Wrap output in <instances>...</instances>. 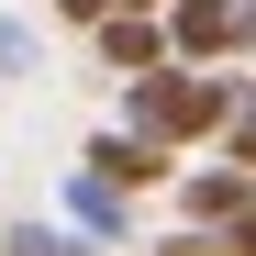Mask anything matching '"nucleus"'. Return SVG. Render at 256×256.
I'll list each match as a JSON object with an SVG mask.
<instances>
[{
	"label": "nucleus",
	"instance_id": "obj_1",
	"mask_svg": "<svg viewBox=\"0 0 256 256\" xmlns=\"http://www.w3.org/2000/svg\"><path fill=\"white\" fill-rule=\"evenodd\" d=\"M245 100L223 90V78H200V67H156L145 90H134V134L145 145H190V134H212V122H234Z\"/></svg>",
	"mask_w": 256,
	"mask_h": 256
},
{
	"label": "nucleus",
	"instance_id": "obj_2",
	"mask_svg": "<svg viewBox=\"0 0 256 256\" xmlns=\"http://www.w3.org/2000/svg\"><path fill=\"white\" fill-rule=\"evenodd\" d=\"M234 45H256V12H234V0H178V12H167V56L178 67L234 56Z\"/></svg>",
	"mask_w": 256,
	"mask_h": 256
},
{
	"label": "nucleus",
	"instance_id": "obj_3",
	"mask_svg": "<svg viewBox=\"0 0 256 256\" xmlns=\"http://www.w3.org/2000/svg\"><path fill=\"white\" fill-rule=\"evenodd\" d=\"M78 167H90V178H112V190H156L178 156H167V145H145V134H100V145L78 156Z\"/></svg>",
	"mask_w": 256,
	"mask_h": 256
},
{
	"label": "nucleus",
	"instance_id": "obj_4",
	"mask_svg": "<svg viewBox=\"0 0 256 256\" xmlns=\"http://www.w3.org/2000/svg\"><path fill=\"white\" fill-rule=\"evenodd\" d=\"M178 200L200 212V223H223V234H234V223H245V212H256V178H245V167H200V178H190Z\"/></svg>",
	"mask_w": 256,
	"mask_h": 256
},
{
	"label": "nucleus",
	"instance_id": "obj_5",
	"mask_svg": "<svg viewBox=\"0 0 256 256\" xmlns=\"http://www.w3.org/2000/svg\"><path fill=\"white\" fill-rule=\"evenodd\" d=\"M100 56L112 67H167V22H100Z\"/></svg>",
	"mask_w": 256,
	"mask_h": 256
},
{
	"label": "nucleus",
	"instance_id": "obj_6",
	"mask_svg": "<svg viewBox=\"0 0 256 256\" xmlns=\"http://www.w3.org/2000/svg\"><path fill=\"white\" fill-rule=\"evenodd\" d=\"M67 212H78V223H90V234H112V223H122V190H112V178H90V167H78V178H67Z\"/></svg>",
	"mask_w": 256,
	"mask_h": 256
},
{
	"label": "nucleus",
	"instance_id": "obj_7",
	"mask_svg": "<svg viewBox=\"0 0 256 256\" xmlns=\"http://www.w3.org/2000/svg\"><path fill=\"white\" fill-rule=\"evenodd\" d=\"M0 256H90V245H67V234H45V223H12Z\"/></svg>",
	"mask_w": 256,
	"mask_h": 256
},
{
	"label": "nucleus",
	"instance_id": "obj_8",
	"mask_svg": "<svg viewBox=\"0 0 256 256\" xmlns=\"http://www.w3.org/2000/svg\"><path fill=\"white\" fill-rule=\"evenodd\" d=\"M223 167H245V178H256V100H245V112L223 122Z\"/></svg>",
	"mask_w": 256,
	"mask_h": 256
},
{
	"label": "nucleus",
	"instance_id": "obj_9",
	"mask_svg": "<svg viewBox=\"0 0 256 256\" xmlns=\"http://www.w3.org/2000/svg\"><path fill=\"white\" fill-rule=\"evenodd\" d=\"M0 78H34V34L22 22H0Z\"/></svg>",
	"mask_w": 256,
	"mask_h": 256
},
{
	"label": "nucleus",
	"instance_id": "obj_10",
	"mask_svg": "<svg viewBox=\"0 0 256 256\" xmlns=\"http://www.w3.org/2000/svg\"><path fill=\"white\" fill-rule=\"evenodd\" d=\"M100 12H112V22H145V12H156V0H100Z\"/></svg>",
	"mask_w": 256,
	"mask_h": 256
}]
</instances>
